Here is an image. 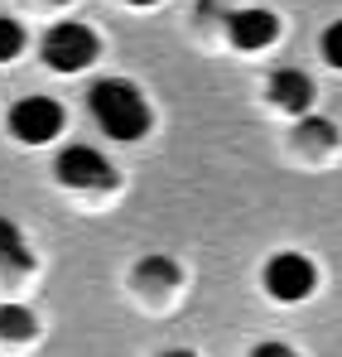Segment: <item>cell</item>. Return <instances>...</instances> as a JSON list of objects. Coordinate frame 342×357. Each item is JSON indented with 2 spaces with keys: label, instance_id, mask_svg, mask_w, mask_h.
<instances>
[{
  "label": "cell",
  "instance_id": "obj_9",
  "mask_svg": "<svg viewBox=\"0 0 342 357\" xmlns=\"http://www.w3.org/2000/svg\"><path fill=\"white\" fill-rule=\"evenodd\" d=\"M34 333H39V324L24 304H0V338L5 343H29Z\"/></svg>",
  "mask_w": 342,
  "mask_h": 357
},
{
  "label": "cell",
  "instance_id": "obj_6",
  "mask_svg": "<svg viewBox=\"0 0 342 357\" xmlns=\"http://www.w3.org/2000/svg\"><path fill=\"white\" fill-rule=\"evenodd\" d=\"M275 34H280V20L270 10H231L227 15V39H231V49H241V54L270 49Z\"/></svg>",
  "mask_w": 342,
  "mask_h": 357
},
{
  "label": "cell",
  "instance_id": "obj_10",
  "mask_svg": "<svg viewBox=\"0 0 342 357\" xmlns=\"http://www.w3.org/2000/svg\"><path fill=\"white\" fill-rule=\"evenodd\" d=\"M24 54V24L15 15H0V63L20 59Z\"/></svg>",
  "mask_w": 342,
  "mask_h": 357
},
{
  "label": "cell",
  "instance_id": "obj_17",
  "mask_svg": "<svg viewBox=\"0 0 342 357\" xmlns=\"http://www.w3.org/2000/svg\"><path fill=\"white\" fill-rule=\"evenodd\" d=\"M54 5H63V0H54Z\"/></svg>",
  "mask_w": 342,
  "mask_h": 357
},
{
  "label": "cell",
  "instance_id": "obj_11",
  "mask_svg": "<svg viewBox=\"0 0 342 357\" xmlns=\"http://www.w3.org/2000/svg\"><path fill=\"white\" fill-rule=\"evenodd\" d=\"M299 135H304L309 145H338L333 121H318V116H304V121H299Z\"/></svg>",
  "mask_w": 342,
  "mask_h": 357
},
{
  "label": "cell",
  "instance_id": "obj_3",
  "mask_svg": "<svg viewBox=\"0 0 342 357\" xmlns=\"http://www.w3.org/2000/svg\"><path fill=\"white\" fill-rule=\"evenodd\" d=\"M265 295L280 299V304H299V299H309L318 290V271H313V261L309 256H299V251H275L270 261H265Z\"/></svg>",
  "mask_w": 342,
  "mask_h": 357
},
{
  "label": "cell",
  "instance_id": "obj_1",
  "mask_svg": "<svg viewBox=\"0 0 342 357\" xmlns=\"http://www.w3.org/2000/svg\"><path fill=\"white\" fill-rule=\"evenodd\" d=\"M87 112L97 116V126H102L111 140H140V135L150 130V102H145L140 87L125 82V77H102V82H92Z\"/></svg>",
  "mask_w": 342,
  "mask_h": 357
},
{
  "label": "cell",
  "instance_id": "obj_7",
  "mask_svg": "<svg viewBox=\"0 0 342 357\" xmlns=\"http://www.w3.org/2000/svg\"><path fill=\"white\" fill-rule=\"evenodd\" d=\"M270 102H275L280 112H289V116H304V112L313 107V77L299 73V68L270 73Z\"/></svg>",
  "mask_w": 342,
  "mask_h": 357
},
{
  "label": "cell",
  "instance_id": "obj_12",
  "mask_svg": "<svg viewBox=\"0 0 342 357\" xmlns=\"http://www.w3.org/2000/svg\"><path fill=\"white\" fill-rule=\"evenodd\" d=\"M140 275L155 280V285H178V266H173L169 256H150V261L140 266Z\"/></svg>",
  "mask_w": 342,
  "mask_h": 357
},
{
  "label": "cell",
  "instance_id": "obj_16",
  "mask_svg": "<svg viewBox=\"0 0 342 357\" xmlns=\"http://www.w3.org/2000/svg\"><path fill=\"white\" fill-rule=\"evenodd\" d=\"M130 5H155V0H130Z\"/></svg>",
  "mask_w": 342,
  "mask_h": 357
},
{
  "label": "cell",
  "instance_id": "obj_2",
  "mask_svg": "<svg viewBox=\"0 0 342 357\" xmlns=\"http://www.w3.org/2000/svg\"><path fill=\"white\" fill-rule=\"evenodd\" d=\"M39 49H44V63H49L54 73H82L87 63L102 54L97 34H92L87 24H77V20H63L54 29H44Z\"/></svg>",
  "mask_w": 342,
  "mask_h": 357
},
{
  "label": "cell",
  "instance_id": "obj_5",
  "mask_svg": "<svg viewBox=\"0 0 342 357\" xmlns=\"http://www.w3.org/2000/svg\"><path fill=\"white\" fill-rule=\"evenodd\" d=\"M54 169L68 188H111L116 183L111 160H107L102 150H92V145H68V150L58 155Z\"/></svg>",
  "mask_w": 342,
  "mask_h": 357
},
{
  "label": "cell",
  "instance_id": "obj_15",
  "mask_svg": "<svg viewBox=\"0 0 342 357\" xmlns=\"http://www.w3.org/2000/svg\"><path fill=\"white\" fill-rule=\"evenodd\" d=\"M164 357H193V353H164Z\"/></svg>",
  "mask_w": 342,
  "mask_h": 357
},
{
  "label": "cell",
  "instance_id": "obj_14",
  "mask_svg": "<svg viewBox=\"0 0 342 357\" xmlns=\"http://www.w3.org/2000/svg\"><path fill=\"white\" fill-rule=\"evenodd\" d=\"M251 357H294V348H289V343H256Z\"/></svg>",
  "mask_w": 342,
  "mask_h": 357
},
{
  "label": "cell",
  "instance_id": "obj_13",
  "mask_svg": "<svg viewBox=\"0 0 342 357\" xmlns=\"http://www.w3.org/2000/svg\"><path fill=\"white\" fill-rule=\"evenodd\" d=\"M318 49H323V59L333 63V68H342V20H333V24L323 29V39H318Z\"/></svg>",
  "mask_w": 342,
  "mask_h": 357
},
{
  "label": "cell",
  "instance_id": "obj_8",
  "mask_svg": "<svg viewBox=\"0 0 342 357\" xmlns=\"http://www.w3.org/2000/svg\"><path fill=\"white\" fill-rule=\"evenodd\" d=\"M0 271L5 275H29L34 271V251L10 218H0Z\"/></svg>",
  "mask_w": 342,
  "mask_h": 357
},
{
  "label": "cell",
  "instance_id": "obj_4",
  "mask_svg": "<svg viewBox=\"0 0 342 357\" xmlns=\"http://www.w3.org/2000/svg\"><path fill=\"white\" fill-rule=\"evenodd\" d=\"M63 107H58L54 97H20L15 107H10V130H15V140H24V145H49L58 130H63Z\"/></svg>",
  "mask_w": 342,
  "mask_h": 357
}]
</instances>
